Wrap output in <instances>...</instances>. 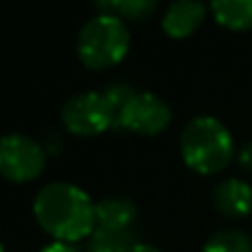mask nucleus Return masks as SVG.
Instances as JSON below:
<instances>
[{"label":"nucleus","instance_id":"1","mask_svg":"<svg viewBox=\"0 0 252 252\" xmlns=\"http://www.w3.org/2000/svg\"><path fill=\"white\" fill-rule=\"evenodd\" d=\"M35 221L60 244H75L95 230V204L75 184L53 182L35 195Z\"/></svg>","mask_w":252,"mask_h":252},{"label":"nucleus","instance_id":"14","mask_svg":"<svg viewBox=\"0 0 252 252\" xmlns=\"http://www.w3.org/2000/svg\"><path fill=\"white\" fill-rule=\"evenodd\" d=\"M106 95V100L111 102V106L115 109V113H118L120 109L126 104V102L130 100V97L135 95V89L130 87V84H124V82H118V84H111V87H106L104 91H102Z\"/></svg>","mask_w":252,"mask_h":252},{"label":"nucleus","instance_id":"6","mask_svg":"<svg viewBox=\"0 0 252 252\" xmlns=\"http://www.w3.org/2000/svg\"><path fill=\"white\" fill-rule=\"evenodd\" d=\"M170 106L153 93H135L115 113V128L139 135H157L170 124Z\"/></svg>","mask_w":252,"mask_h":252},{"label":"nucleus","instance_id":"12","mask_svg":"<svg viewBox=\"0 0 252 252\" xmlns=\"http://www.w3.org/2000/svg\"><path fill=\"white\" fill-rule=\"evenodd\" d=\"M95 9L100 13H111V16L126 18V20H146L155 11L153 0H100L95 2Z\"/></svg>","mask_w":252,"mask_h":252},{"label":"nucleus","instance_id":"4","mask_svg":"<svg viewBox=\"0 0 252 252\" xmlns=\"http://www.w3.org/2000/svg\"><path fill=\"white\" fill-rule=\"evenodd\" d=\"M62 124L80 137H93L115 126V109L104 93H78L62 106Z\"/></svg>","mask_w":252,"mask_h":252},{"label":"nucleus","instance_id":"7","mask_svg":"<svg viewBox=\"0 0 252 252\" xmlns=\"http://www.w3.org/2000/svg\"><path fill=\"white\" fill-rule=\"evenodd\" d=\"M206 18V7L195 0H179L173 2L166 9L164 18H161V27L170 38H188L197 27L204 22Z\"/></svg>","mask_w":252,"mask_h":252},{"label":"nucleus","instance_id":"3","mask_svg":"<svg viewBox=\"0 0 252 252\" xmlns=\"http://www.w3.org/2000/svg\"><path fill=\"white\" fill-rule=\"evenodd\" d=\"M130 35L124 20L111 13L89 18L78 33V56L84 66L102 71L122 62L128 53Z\"/></svg>","mask_w":252,"mask_h":252},{"label":"nucleus","instance_id":"2","mask_svg":"<svg viewBox=\"0 0 252 252\" xmlns=\"http://www.w3.org/2000/svg\"><path fill=\"white\" fill-rule=\"evenodd\" d=\"M179 148L188 168L201 175H215L230 164L235 144L230 130L217 118L199 115L184 126Z\"/></svg>","mask_w":252,"mask_h":252},{"label":"nucleus","instance_id":"11","mask_svg":"<svg viewBox=\"0 0 252 252\" xmlns=\"http://www.w3.org/2000/svg\"><path fill=\"white\" fill-rule=\"evenodd\" d=\"M135 241V230H113V228H95L89 237L87 252H130Z\"/></svg>","mask_w":252,"mask_h":252},{"label":"nucleus","instance_id":"10","mask_svg":"<svg viewBox=\"0 0 252 252\" xmlns=\"http://www.w3.org/2000/svg\"><path fill=\"white\" fill-rule=\"evenodd\" d=\"M210 11L226 29L244 31L252 27V0H215Z\"/></svg>","mask_w":252,"mask_h":252},{"label":"nucleus","instance_id":"15","mask_svg":"<svg viewBox=\"0 0 252 252\" xmlns=\"http://www.w3.org/2000/svg\"><path fill=\"white\" fill-rule=\"evenodd\" d=\"M239 164H241V168H246L248 173H252V142H248V144H244V146H241Z\"/></svg>","mask_w":252,"mask_h":252},{"label":"nucleus","instance_id":"5","mask_svg":"<svg viewBox=\"0 0 252 252\" xmlns=\"http://www.w3.org/2000/svg\"><path fill=\"white\" fill-rule=\"evenodd\" d=\"M47 153L27 135H4L0 142V173L16 184L35 179L44 170Z\"/></svg>","mask_w":252,"mask_h":252},{"label":"nucleus","instance_id":"13","mask_svg":"<svg viewBox=\"0 0 252 252\" xmlns=\"http://www.w3.org/2000/svg\"><path fill=\"white\" fill-rule=\"evenodd\" d=\"M201 252H252V241L239 230H221L206 241Z\"/></svg>","mask_w":252,"mask_h":252},{"label":"nucleus","instance_id":"9","mask_svg":"<svg viewBox=\"0 0 252 252\" xmlns=\"http://www.w3.org/2000/svg\"><path fill=\"white\" fill-rule=\"evenodd\" d=\"M137 208L124 197H109L95 204V228H113V230H135Z\"/></svg>","mask_w":252,"mask_h":252},{"label":"nucleus","instance_id":"17","mask_svg":"<svg viewBox=\"0 0 252 252\" xmlns=\"http://www.w3.org/2000/svg\"><path fill=\"white\" fill-rule=\"evenodd\" d=\"M130 252H159V250H157L155 246H151V244H135Z\"/></svg>","mask_w":252,"mask_h":252},{"label":"nucleus","instance_id":"16","mask_svg":"<svg viewBox=\"0 0 252 252\" xmlns=\"http://www.w3.org/2000/svg\"><path fill=\"white\" fill-rule=\"evenodd\" d=\"M40 252H80L78 248H73L71 244H60V241H56V244H49L44 246Z\"/></svg>","mask_w":252,"mask_h":252},{"label":"nucleus","instance_id":"8","mask_svg":"<svg viewBox=\"0 0 252 252\" xmlns=\"http://www.w3.org/2000/svg\"><path fill=\"white\" fill-rule=\"evenodd\" d=\"M213 204L226 217H246L252 213V186L241 179H223L213 190Z\"/></svg>","mask_w":252,"mask_h":252}]
</instances>
